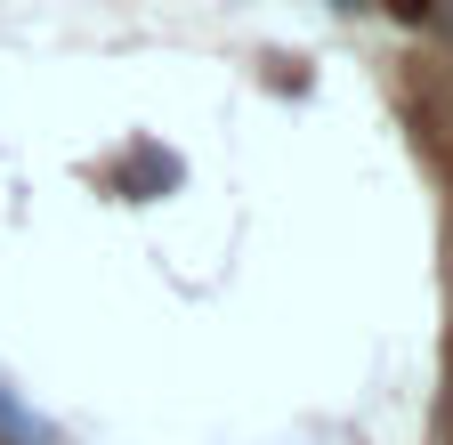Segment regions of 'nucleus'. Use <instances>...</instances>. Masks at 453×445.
Returning <instances> with one entry per match:
<instances>
[{"instance_id":"1","label":"nucleus","mask_w":453,"mask_h":445,"mask_svg":"<svg viewBox=\"0 0 453 445\" xmlns=\"http://www.w3.org/2000/svg\"><path fill=\"white\" fill-rule=\"evenodd\" d=\"M122 187H130L138 203L170 195V187H179V154H162V146H138V162H122Z\"/></svg>"},{"instance_id":"4","label":"nucleus","mask_w":453,"mask_h":445,"mask_svg":"<svg viewBox=\"0 0 453 445\" xmlns=\"http://www.w3.org/2000/svg\"><path fill=\"white\" fill-rule=\"evenodd\" d=\"M332 9H340V17H357V9H372V0H332Z\"/></svg>"},{"instance_id":"2","label":"nucleus","mask_w":453,"mask_h":445,"mask_svg":"<svg viewBox=\"0 0 453 445\" xmlns=\"http://www.w3.org/2000/svg\"><path fill=\"white\" fill-rule=\"evenodd\" d=\"M0 445H57V429H49L41 413L17 405V388H9V380H0Z\"/></svg>"},{"instance_id":"3","label":"nucleus","mask_w":453,"mask_h":445,"mask_svg":"<svg viewBox=\"0 0 453 445\" xmlns=\"http://www.w3.org/2000/svg\"><path fill=\"white\" fill-rule=\"evenodd\" d=\"M388 9H396V17H405V25H421V17L437 9V0H388Z\"/></svg>"}]
</instances>
